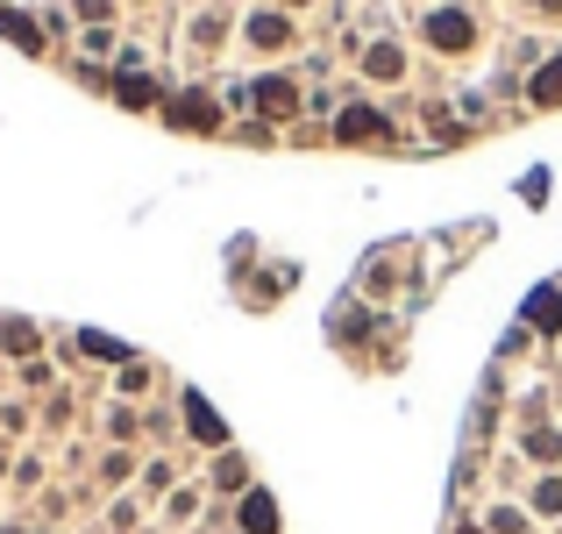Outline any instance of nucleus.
Wrapping results in <instances>:
<instances>
[{"instance_id":"f257e3e1","label":"nucleus","mask_w":562,"mask_h":534,"mask_svg":"<svg viewBox=\"0 0 562 534\" xmlns=\"http://www.w3.org/2000/svg\"><path fill=\"white\" fill-rule=\"evenodd\" d=\"M435 43H470V22H456V14H435Z\"/></svg>"},{"instance_id":"f03ea898","label":"nucleus","mask_w":562,"mask_h":534,"mask_svg":"<svg viewBox=\"0 0 562 534\" xmlns=\"http://www.w3.org/2000/svg\"><path fill=\"white\" fill-rule=\"evenodd\" d=\"M562 93V65H549V71H541V100H555Z\"/></svg>"}]
</instances>
